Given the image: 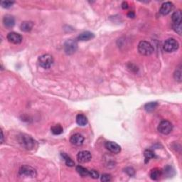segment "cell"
<instances>
[{"mask_svg":"<svg viewBox=\"0 0 182 182\" xmlns=\"http://www.w3.org/2000/svg\"><path fill=\"white\" fill-rule=\"evenodd\" d=\"M19 142L22 147L27 150L33 149L36 145V141L31 137L25 134H22L19 136Z\"/></svg>","mask_w":182,"mask_h":182,"instance_id":"6da1fadb","label":"cell"},{"mask_svg":"<svg viewBox=\"0 0 182 182\" xmlns=\"http://www.w3.org/2000/svg\"><path fill=\"white\" fill-rule=\"evenodd\" d=\"M138 51L141 55L150 56L154 52V48L149 42L141 41L138 44Z\"/></svg>","mask_w":182,"mask_h":182,"instance_id":"7a4b0ae2","label":"cell"},{"mask_svg":"<svg viewBox=\"0 0 182 182\" xmlns=\"http://www.w3.org/2000/svg\"><path fill=\"white\" fill-rule=\"evenodd\" d=\"M40 66L44 69L50 68L53 64V58L50 54H44L39 58Z\"/></svg>","mask_w":182,"mask_h":182,"instance_id":"3957f363","label":"cell"},{"mask_svg":"<svg viewBox=\"0 0 182 182\" xmlns=\"http://www.w3.org/2000/svg\"><path fill=\"white\" fill-rule=\"evenodd\" d=\"M179 43L174 39H168L166 40L164 44L163 48L166 52L172 53L176 51L179 48Z\"/></svg>","mask_w":182,"mask_h":182,"instance_id":"277c9868","label":"cell"},{"mask_svg":"<svg viewBox=\"0 0 182 182\" xmlns=\"http://www.w3.org/2000/svg\"><path fill=\"white\" fill-rule=\"evenodd\" d=\"M64 51L68 55H71L74 53L78 48V43L76 40L68 39L64 44Z\"/></svg>","mask_w":182,"mask_h":182,"instance_id":"5b68a950","label":"cell"},{"mask_svg":"<svg viewBox=\"0 0 182 182\" xmlns=\"http://www.w3.org/2000/svg\"><path fill=\"white\" fill-rule=\"evenodd\" d=\"M158 130L160 133L163 134H168L172 132L173 125L169 121L163 120L159 123Z\"/></svg>","mask_w":182,"mask_h":182,"instance_id":"8992f818","label":"cell"},{"mask_svg":"<svg viewBox=\"0 0 182 182\" xmlns=\"http://www.w3.org/2000/svg\"><path fill=\"white\" fill-rule=\"evenodd\" d=\"M19 174L21 176L36 177L37 176V171L34 168L30 167L29 165H24L19 168Z\"/></svg>","mask_w":182,"mask_h":182,"instance_id":"52a82bcc","label":"cell"},{"mask_svg":"<svg viewBox=\"0 0 182 182\" xmlns=\"http://www.w3.org/2000/svg\"><path fill=\"white\" fill-rule=\"evenodd\" d=\"M7 40L10 43L14 44H19L22 42V40H23V37L21 34L19 33H16V32H10L8 33L7 37Z\"/></svg>","mask_w":182,"mask_h":182,"instance_id":"ba28073f","label":"cell"},{"mask_svg":"<svg viewBox=\"0 0 182 182\" xmlns=\"http://www.w3.org/2000/svg\"><path fill=\"white\" fill-rule=\"evenodd\" d=\"M92 155L89 151H81L78 152L77 159L80 163H87L91 160Z\"/></svg>","mask_w":182,"mask_h":182,"instance_id":"9c48e42d","label":"cell"},{"mask_svg":"<svg viewBox=\"0 0 182 182\" xmlns=\"http://www.w3.org/2000/svg\"><path fill=\"white\" fill-rule=\"evenodd\" d=\"M105 147L107 150L113 154H118L121 151L120 146L113 141H107L105 144Z\"/></svg>","mask_w":182,"mask_h":182,"instance_id":"30bf717a","label":"cell"},{"mask_svg":"<svg viewBox=\"0 0 182 182\" xmlns=\"http://www.w3.org/2000/svg\"><path fill=\"white\" fill-rule=\"evenodd\" d=\"M174 9V4L170 2H167L164 3L159 10V13L162 15H167L172 12Z\"/></svg>","mask_w":182,"mask_h":182,"instance_id":"8fae6325","label":"cell"},{"mask_svg":"<svg viewBox=\"0 0 182 182\" xmlns=\"http://www.w3.org/2000/svg\"><path fill=\"white\" fill-rule=\"evenodd\" d=\"M70 141L72 145H74L76 146H80L82 145L83 143L84 137L83 136L81 135V134L79 133H76L71 137Z\"/></svg>","mask_w":182,"mask_h":182,"instance_id":"7c38bea8","label":"cell"},{"mask_svg":"<svg viewBox=\"0 0 182 182\" xmlns=\"http://www.w3.org/2000/svg\"><path fill=\"white\" fill-rule=\"evenodd\" d=\"M3 24L4 26L8 29L14 27L15 24V19L12 15L6 14L3 18Z\"/></svg>","mask_w":182,"mask_h":182,"instance_id":"4fadbf2b","label":"cell"},{"mask_svg":"<svg viewBox=\"0 0 182 182\" xmlns=\"http://www.w3.org/2000/svg\"><path fill=\"white\" fill-rule=\"evenodd\" d=\"M181 18L182 14L181 10H177L176 12L173 13L172 16V25H181Z\"/></svg>","mask_w":182,"mask_h":182,"instance_id":"5bb4252c","label":"cell"},{"mask_svg":"<svg viewBox=\"0 0 182 182\" xmlns=\"http://www.w3.org/2000/svg\"><path fill=\"white\" fill-rule=\"evenodd\" d=\"M163 174V171L161 168H154L150 172V177L152 180L157 181L161 178V176Z\"/></svg>","mask_w":182,"mask_h":182,"instance_id":"9a60e30c","label":"cell"},{"mask_svg":"<svg viewBox=\"0 0 182 182\" xmlns=\"http://www.w3.org/2000/svg\"><path fill=\"white\" fill-rule=\"evenodd\" d=\"M94 38V34L92 32H90V31H85V32H83L80 33V34L78 36V39L79 41H89L92 39Z\"/></svg>","mask_w":182,"mask_h":182,"instance_id":"2e32d148","label":"cell"},{"mask_svg":"<svg viewBox=\"0 0 182 182\" xmlns=\"http://www.w3.org/2000/svg\"><path fill=\"white\" fill-rule=\"evenodd\" d=\"M76 122L80 126H85L87 124V117L83 114H78L76 116Z\"/></svg>","mask_w":182,"mask_h":182,"instance_id":"e0dca14e","label":"cell"},{"mask_svg":"<svg viewBox=\"0 0 182 182\" xmlns=\"http://www.w3.org/2000/svg\"><path fill=\"white\" fill-rule=\"evenodd\" d=\"M33 26V24L32 22L24 21L21 23L20 28H21V31H25V32H29V31H30L31 29H32Z\"/></svg>","mask_w":182,"mask_h":182,"instance_id":"ac0fdd59","label":"cell"},{"mask_svg":"<svg viewBox=\"0 0 182 182\" xmlns=\"http://www.w3.org/2000/svg\"><path fill=\"white\" fill-rule=\"evenodd\" d=\"M76 171L83 177L89 176V171L87 168L81 167V166H77L76 167Z\"/></svg>","mask_w":182,"mask_h":182,"instance_id":"d6986e66","label":"cell"},{"mask_svg":"<svg viewBox=\"0 0 182 182\" xmlns=\"http://www.w3.org/2000/svg\"><path fill=\"white\" fill-rule=\"evenodd\" d=\"M51 132L53 134H55V135H58V134H60L64 132V129H63V127L60 125H56L54 126L51 127Z\"/></svg>","mask_w":182,"mask_h":182,"instance_id":"ffe728a7","label":"cell"},{"mask_svg":"<svg viewBox=\"0 0 182 182\" xmlns=\"http://www.w3.org/2000/svg\"><path fill=\"white\" fill-rule=\"evenodd\" d=\"M157 106H158V103L157 102L148 103L145 105V110L147 112H152L154 110L157 108Z\"/></svg>","mask_w":182,"mask_h":182,"instance_id":"44dd1931","label":"cell"},{"mask_svg":"<svg viewBox=\"0 0 182 182\" xmlns=\"http://www.w3.org/2000/svg\"><path fill=\"white\" fill-rule=\"evenodd\" d=\"M61 156L63 157V159H64L65 161V163H66V165L68 166V167H73L74 165H75V163H74V161L72 160V159L70 157H68V155L65 153H62Z\"/></svg>","mask_w":182,"mask_h":182,"instance_id":"7402d4cb","label":"cell"},{"mask_svg":"<svg viewBox=\"0 0 182 182\" xmlns=\"http://www.w3.org/2000/svg\"><path fill=\"white\" fill-rule=\"evenodd\" d=\"M145 162L147 163V161H149L150 159H152L154 158L155 157V154L152 151V150H146L145 152Z\"/></svg>","mask_w":182,"mask_h":182,"instance_id":"603a6c76","label":"cell"},{"mask_svg":"<svg viewBox=\"0 0 182 182\" xmlns=\"http://www.w3.org/2000/svg\"><path fill=\"white\" fill-rule=\"evenodd\" d=\"M174 78L177 81L181 82V66H179V68H176V72L174 73Z\"/></svg>","mask_w":182,"mask_h":182,"instance_id":"cb8c5ba5","label":"cell"},{"mask_svg":"<svg viewBox=\"0 0 182 182\" xmlns=\"http://www.w3.org/2000/svg\"><path fill=\"white\" fill-rule=\"evenodd\" d=\"M164 173H165V174H166L168 176H172L174 174V170L172 167H170V166H167V167L165 168Z\"/></svg>","mask_w":182,"mask_h":182,"instance_id":"d4e9b609","label":"cell"},{"mask_svg":"<svg viewBox=\"0 0 182 182\" xmlns=\"http://www.w3.org/2000/svg\"><path fill=\"white\" fill-rule=\"evenodd\" d=\"M14 2H11V1H2V2H1V5L2 7L9 9V8L12 7L13 4H14Z\"/></svg>","mask_w":182,"mask_h":182,"instance_id":"484cf974","label":"cell"},{"mask_svg":"<svg viewBox=\"0 0 182 182\" xmlns=\"http://www.w3.org/2000/svg\"><path fill=\"white\" fill-rule=\"evenodd\" d=\"M89 176H91L93 179H98L99 178V174L97 171L95 170H91L89 171Z\"/></svg>","mask_w":182,"mask_h":182,"instance_id":"4316f807","label":"cell"},{"mask_svg":"<svg viewBox=\"0 0 182 182\" xmlns=\"http://www.w3.org/2000/svg\"><path fill=\"white\" fill-rule=\"evenodd\" d=\"M101 181L103 182H108L111 181V176L110 174H103L102 176H101Z\"/></svg>","mask_w":182,"mask_h":182,"instance_id":"83f0119b","label":"cell"},{"mask_svg":"<svg viewBox=\"0 0 182 182\" xmlns=\"http://www.w3.org/2000/svg\"><path fill=\"white\" fill-rule=\"evenodd\" d=\"M125 172H126L127 174L130 176H134V174H135V172H134V170L131 167H127V168H125Z\"/></svg>","mask_w":182,"mask_h":182,"instance_id":"f1b7e54d","label":"cell"},{"mask_svg":"<svg viewBox=\"0 0 182 182\" xmlns=\"http://www.w3.org/2000/svg\"><path fill=\"white\" fill-rule=\"evenodd\" d=\"M122 8L123 9V10H127V9L128 8V4H127V2H122Z\"/></svg>","mask_w":182,"mask_h":182,"instance_id":"f546056e","label":"cell"},{"mask_svg":"<svg viewBox=\"0 0 182 182\" xmlns=\"http://www.w3.org/2000/svg\"><path fill=\"white\" fill-rule=\"evenodd\" d=\"M127 17L129 18H134L135 17V14H134V13L133 12H129L127 14Z\"/></svg>","mask_w":182,"mask_h":182,"instance_id":"4dcf8cb0","label":"cell"},{"mask_svg":"<svg viewBox=\"0 0 182 182\" xmlns=\"http://www.w3.org/2000/svg\"><path fill=\"white\" fill-rule=\"evenodd\" d=\"M3 137H4V135H3V132H2V143L3 142Z\"/></svg>","mask_w":182,"mask_h":182,"instance_id":"1f68e13d","label":"cell"}]
</instances>
